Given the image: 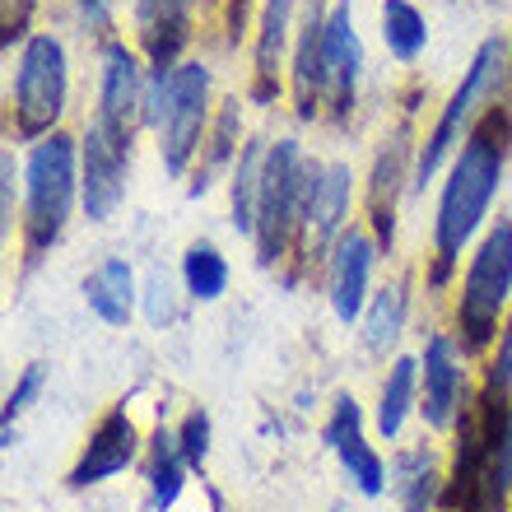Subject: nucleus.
I'll use <instances>...</instances> for the list:
<instances>
[{"mask_svg": "<svg viewBox=\"0 0 512 512\" xmlns=\"http://www.w3.org/2000/svg\"><path fill=\"white\" fill-rule=\"evenodd\" d=\"M322 80H326L322 122L350 126L354 112H359V84H364V42H359V28H354L350 0H336V5L326 10Z\"/></svg>", "mask_w": 512, "mask_h": 512, "instance_id": "9b49d317", "label": "nucleus"}, {"mask_svg": "<svg viewBox=\"0 0 512 512\" xmlns=\"http://www.w3.org/2000/svg\"><path fill=\"white\" fill-rule=\"evenodd\" d=\"M47 378H52V368L47 364H24L19 368V378H14V387L5 391V410H0V443L5 447H14V424H19L28 405L47 391Z\"/></svg>", "mask_w": 512, "mask_h": 512, "instance_id": "c756f323", "label": "nucleus"}, {"mask_svg": "<svg viewBox=\"0 0 512 512\" xmlns=\"http://www.w3.org/2000/svg\"><path fill=\"white\" fill-rule=\"evenodd\" d=\"M140 457H145V433L135 424L131 405L117 401L98 415V424L89 429V438L80 447V457L70 461L66 489H94L103 480H112V475L131 471Z\"/></svg>", "mask_w": 512, "mask_h": 512, "instance_id": "f8f14e48", "label": "nucleus"}, {"mask_svg": "<svg viewBox=\"0 0 512 512\" xmlns=\"http://www.w3.org/2000/svg\"><path fill=\"white\" fill-rule=\"evenodd\" d=\"M145 80H149V61L140 56L135 42L126 38L98 42V103H94L98 117L140 131L145 126Z\"/></svg>", "mask_w": 512, "mask_h": 512, "instance_id": "f3484780", "label": "nucleus"}, {"mask_svg": "<svg viewBox=\"0 0 512 512\" xmlns=\"http://www.w3.org/2000/svg\"><path fill=\"white\" fill-rule=\"evenodd\" d=\"M14 205H24V163H14V149L0 154V233L14 238L19 229V210Z\"/></svg>", "mask_w": 512, "mask_h": 512, "instance_id": "473e14b6", "label": "nucleus"}, {"mask_svg": "<svg viewBox=\"0 0 512 512\" xmlns=\"http://www.w3.org/2000/svg\"><path fill=\"white\" fill-rule=\"evenodd\" d=\"M70 103V56L56 33H33L14 56L10 94H5V122L10 140L38 145L42 135L61 131Z\"/></svg>", "mask_w": 512, "mask_h": 512, "instance_id": "423d86ee", "label": "nucleus"}, {"mask_svg": "<svg viewBox=\"0 0 512 512\" xmlns=\"http://www.w3.org/2000/svg\"><path fill=\"white\" fill-rule=\"evenodd\" d=\"M378 24H382V47L391 52V61L410 66V61L424 56V47H429V19H424V10H419L415 0H382Z\"/></svg>", "mask_w": 512, "mask_h": 512, "instance_id": "bb28decb", "label": "nucleus"}, {"mask_svg": "<svg viewBox=\"0 0 512 512\" xmlns=\"http://www.w3.org/2000/svg\"><path fill=\"white\" fill-rule=\"evenodd\" d=\"M140 312H145V322L154 326V331H163L168 322H177L182 298H177V280L163 266H154L145 275V284H140Z\"/></svg>", "mask_w": 512, "mask_h": 512, "instance_id": "7c9ffc66", "label": "nucleus"}, {"mask_svg": "<svg viewBox=\"0 0 512 512\" xmlns=\"http://www.w3.org/2000/svg\"><path fill=\"white\" fill-rule=\"evenodd\" d=\"M503 94H512V42L503 38V33H489V38L475 47L471 66L461 70V84L447 94V103L438 108L433 126L424 131V140H419L410 191H424L433 177L443 173L447 163H452V154H457L461 135L471 131L475 117Z\"/></svg>", "mask_w": 512, "mask_h": 512, "instance_id": "39448f33", "label": "nucleus"}, {"mask_svg": "<svg viewBox=\"0 0 512 512\" xmlns=\"http://www.w3.org/2000/svg\"><path fill=\"white\" fill-rule=\"evenodd\" d=\"M201 0H131L135 47L149 66L173 70L187 61V47L196 38Z\"/></svg>", "mask_w": 512, "mask_h": 512, "instance_id": "a211bd4d", "label": "nucleus"}, {"mask_svg": "<svg viewBox=\"0 0 512 512\" xmlns=\"http://www.w3.org/2000/svg\"><path fill=\"white\" fill-rule=\"evenodd\" d=\"M471 373H466V354L452 340V331H429L424 350H419V415L433 433H443L457 424V410L471 391Z\"/></svg>", "mask_w": 512, "mask_h": 512, "instance_id": "ddd939ff", "label": "nucleus"}, {"mask_svg": "<svg viewBox=\"0 0 512 512\" xmlns=\"http://www.w3.org/2000/svg\"><path fill=\"white\" fill-rule=\"evenodd\" d=\"M187 475H196L182 457V443H177V429H154L145 438V485H149V508L154 512H173L182 489H187Z\"/></svg>", "mask_w": 512, "mask_h": 512, "instance_id": "5701e85b", "label": "nucleus"}, {"mask_svg": "<svg viewBox=\"0 0 512 512\" xmlns=\"http://www.w3.org/2000/svg\"><path fill=\"white\" fill-rule=\"evenodd\" d=\"M84 303L103 326H131L135 308H140V280L126 256H103L89 275H84Z\"/></svg>", "mask_w": 512, "mask_h": 512, "instance_id": "412c9836", "label": "nucleus"}, {"mask_svg": "<svg viewBox=\"0 0 512 512\" xmlns=\"http://www.w3.org/2000/svg\"><path fill=\"white\" fill-rule=\"evenodd\" d=\"M294 10L298 0H261L252 28V75H247V103L270 108L289 80V52H294Z\"/></svg>", "mask_w": 512, "mask_h": 512, "instance_id": "dca6fc26", "label": "nucleus"}, {"mask_svg": "<svg viewBox=\"0 0 512 512\" xmlns=\"http://www.w3.org/2000/svg\"><path fill=\"white\" fill-rule=\"evenodd\" d=\"M415 410H419V354H396L391 368L382 373L378 410H373V424H378L382 443H396Z\"/></svg>", "mask_w": 512, "mask_h": 512, "instance_id": "b1692460", "label": "nucleus"}, {"mask_svg": "<svg viewBox=\"0 0 512 512\" xmlns=\"http://www.w3.org/2000/svg\"><path fill=\"white\" fill-rule=\"evenodd\" d=\"M415 154H419L415 117L401 112V117L387 126V135L378 140L373 163H368V177H364V224L373 229L382 256H391V247H396L401 196L410 191V182H415Z\"/></svg>", "mask_w": 512, "mask_h": 512, "instance_id": "0eeeda50", "label": "nucleus"}, {"mask_svg": "<svg viewBox=\"0 0 512 512\" xmlns=\"http://www.w3.org/2000/svg\"><path fill=\"white\" fill-rule=\"evenodd\" d=\"M512 163V103L494 98L471 131L461 135L457 154L443 168V191H438V210H433L429 229V261H424V284L433 294H443L457 280L461 256L480 243L489 229V210L499 201L503 177Z\"/></svg>", "mask_w": 512, "mask_h": 512, "instance_id": "f257e3e1", "label": "nucleus"}, {"mask_svg": "<svg viewBox=\"0 0 512 512\" xmlns=\"http://www.w3.org/2000/svg\"><path fill=\"white\" fill-rule=\"evenodd\" d=\"M177 443H182V457H187V466L201 475L205 461H210V443H215V424H210V415H205L201 405L182 415V424H177Z\"/></svg>", "mask_w": 512, "mask_h": 512, "instance_id": "2f4dec72", "label": "nucleus"}, {"mask_svg": "<svg viewBox=\"0 0 512 512\" xmlns=\"http://www.w3.org/2000/svg\"><path fill=\"white\" fill-rule=\"evenodd\" d=\"M322 443L336 452V461L345 466V475H350V485L364 494V499H382L391 485V471L387 461H382V452L373 443H368L364 433V405L354 401L350 391H340L336 401H331V415H326L322 424Z\"/></svg>", "mask_w": 512, "mask_h": 512, "instance_id": "2eb2a0df", "label": "nucleus"}, {"mask_svg": "<svg viewBox=\"0 0 512 512\" xmlns=\"http://www.w3.org/2000/svg\"><path fill=\"white\" fill-rule=\"evenodd\" d=\"M382 261V247L368 224H350L340 233V243L326 256V303L340 322L350 326L364 317L368 298H373V270Z\"/></svg>", "mask_w": 512, "mask_h": 512, "instance_id": "4468645a", "label": "nucleus"}, {"mask_svg": "<svg viewBox=\"0 0 512 512\" xmlns=\"http://www.w3.org/2000/svg\"><path fill=\"white\" fill-rule=\"evenodd\" d=\"M354 168L340 159H322L317 177H312V196H308V219H303V238H298V252H294V266L284 270V284H298L308 280L312 270H326V256L331 247L340 243V233L350 229L354 219Z\"/></svg>", "mask_w": 512, "mask_h": 512, "instance_id": "1a4fd4ad", "label": "nucleus"}, {"mask_svg": "<svg viewBox=\"0 0 512 512\" xmlns=\"http://www.w3.org/2000/svg\"><path fill=\"white\" fill-rule=\"evenodd\" d=\"M38 5L42 0H0V42H5V52H14V47H24L33 38Z\"/></svg>", "mask_w": 512, "mask_h": 512, "instance_id": "72a5a7b5", "label": "nucleus"}, {"mask_svg": "<svg viewBox=\"0 0 512 512\" xmlns=\"http://www.w3.org/2000/svg\"><path fill=\"white\" fill-rule=\"evenodd\" d=\"M75 205H84L80 140L70 131L42 135L24 159V205H19V261L24 270L42 266L66 238Z\"/></svg>", "mask_w": 512, "mask_h": 512, "instance_id": "f03ea898", "label": "nucleus"}, {"mask_svg": "<svg viewBox=\"0 0 512 512\" xmlns=\"http://www.w3.org/2000/svg\"><path fill=\"white\" fill-rule=\"evenodd\" d=\"M131 154H135V126L89 117L80 135V177H84V215L94 224H108L126 201L131 182Z\"/></svg>", "mask_w": 512, "mask_h": 512, "instance_id": "9d476101", "label": "nucleus"}, {"mask_svg": "<svg viewBox=\"0 0 512 512\" xmlns=\"http://www.w3.org/2000/svg\"><path fill=\"white\" fill-rule=\"evenodd\" d=\"M326 0H308L303 19L294 33V52H289V103L303 126L322 122L326 80H322V33H326Z\"/></svg>", "mask_w": 512, "mask_h": 512, "instance_id": "6ab92c4d", "label": "nucleus"}, {"mask_svg": "<svg viewBox=\"0 0 512 512\" xmlns=\"http://www.w3.org/2000/svg\"><path fill=\"white\" fill-rule=\"evenodd\" d=\"M112 5H117V0H75V19H80L84 33L112 38Z\"/></svg>", "mask_w": 512, "mask_h": 512, "instance_id": "f704fd0d", "label": "nucleus"}, {"mask_svg": "<svg viewBox=\"0 0 512 512\" xmlns=\"http://www.w3.org/2000/svg\"><path fill=\"white\" fill-rule=\"evenodd\" d=\"M243 145H247L243 103H238V98H224V103L215 108V122H210V135H205V145H201V159H196V168H191V187H187L191 201H201L219 177L233 173V163H238Z\"/></svg>", "mask_w": 512, "mask_h": 512, "instance_id": "aec40b11", "label": "nucleus"}, {"mask_svg": "<svg viewBox=\"0 0 512 512\" xmlns=\"http://www.w3.org/2000/svg\"><path fill=\"white\" fill-rule=\"evenodd\" d=\"M322 159L308 154L294 135L270 140L266 149V173H261V201H256V266L261 270H289L303 238V219H308V196H312V177H317Z\"/></svg>", "mask_w": 512, "mask_h": 512, "instance_id": "20e7f679", "label": "nucleus"}, {"mask_svg": "<svg viewBox=\"0 0 512 512\" xmlns=\"http://www.w3.org/2000/svg\"><path fill=\"white\" fill-rule=\"evenodd\" d=\"M443 485L447 471L438 466V452L429 443L401 447L391 457V494H396L401 512H438L443 508Z\"/></svg>", "mask_w": 512, "mask_h": 512, "instance_id": "4be33fe9", "label": "nucleus"}, {"mask_svg": "<svg viewBox=\"0 0 512 512\" xmlns=\"http://www.w3.org/2000/svg\"><path fill=\"white\" fill-rule=\"evenodd\" d=\"M215 122V108H210V70L205 61H182L173 66V84H168V112H163L159 126V163L168 177H191L196 159H201V145Z\"/></svg>", "mask_w": 512, "mask_h": 512, "instance_id": "6e6552de", "label": "nucleus"}, {"mask_svg": "<svg viewBox=\"0 0 512 512\" xmlns=\"http://www.w3.org/2000/svg\"><path fill=\"white\" fill-rule=\"evenodd\" d=\"M405 317H410V275H391L364 308V350L373 359H387L401 345Z\"/></svg>", "mask_w": 512, "mask_h": 512, "instance_id": "393cba45", "label": "nucleus"}, {"mask_svg": "<svg viewBox=\"0 0 512 512\" xmlns=\"http://www.w3.org/2000/svg\"><path fill=\"white\" fill-rule=\"evenodd\" d=\"M266 149H270V140L247 135L243 154H238V163H233V173H229V224L243 233V238H252V229H256V201H261Z\"/></svg>", "mask_w": 512, "mask_h": 512, "instance_id": "a878e982", "label": "nucleus"}, {"mask_svg": "<svg viewBox=\"0 0 512 512\" xmlns=\"http://www.w3.org/2000/svg\"><path fill=\"white\" fill-rule=\"evenodd\" d=\"M229 256L219 252L215 243H205V238H196V243L182 252V289H187V298H196V303H215V298H224V289H229Z\"/></svg>", "mask_w": 512, "mask_h": 512, "instance_id": "cd10ccee", "label": "nucleus"}, {"mask_svg": "<svg viewBox=\"0 0 512 512\" xmlns=\"http://www.w3.org/2000/svg\"><path fill=\"white\" fill-rule=\"evenodd\" d=\"M512 312V215L489 219L466 256L452 303V340L466 359H485Z\"/></svg>", "mask_w": 512, "mask_h": 512, "instance_id": "7ed1b4c3", "label": "nucleus"}, {"mask_svg": "<svg viewBox=\"0 0 512 512\" xmlns=\"http://www.w3.org/2000/svg\"><path fill=\"white\" fill-rule=\"evenodd\" d=\"M256 0H205L201 14L210 19V33H215V42L224 47V52H233L243 38H252L256 28Z\"/></svg>", "mask_w": 512, "mask_h": 512, "instance_id": "c85d7f7f", "label": "nucleus"}]
</instances>
